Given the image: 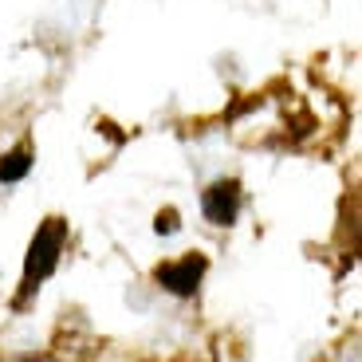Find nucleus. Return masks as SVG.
<instances>
[{"instance_id": "3", "label": "nucleus", "mask_w": 362, "mask_h": 362, "mask_svg": "<svg viewBox=\"0 0 362 362\" xmlns=\"http://www.w3.org/2000/svg\"><path fill=\"white\" fill-rule=\"evenodd\" d=\"M240 205H245V189L236 177H217L201 189V217L217 228H233L240 217Z\"/></svg>"}, {"instance_id": "2", "label": "nucleus", "mask_w": 362, "mask_h": 362, "mask_svg": "<svg viewBox=\"0 0 362 362\" xmlns=\"http://www.w3.org/2000/svg\"><path fill=\"white\" fill-rule=\"evenodd\" d=\"M205 272H209V256L205 252H185V256H177V260L158 264L154 284L162 291H170V296H177V299H193L201 291Z\"/></svg>"}, {"instance_id": "1", "label": "nucleus", "mask_w": 362, "mask_h": 362, "mask_svg": "<svg viewBox=\"0 0 362 362\" xmlns=\"http://www.w3.org/2000/svg\"><path fill=\"white\" fill-rule=\"evenodd\" d=\"M67 248V221L64 217H47L44 225L36 228L32 245H28L24 256V276H20V291H16V308H24L28 299L44 288V280L59 268Z\"/></svg>"}, {"instance_id": "5", "label": "nucleus", "mask_w": 362, "mask_h": 362, "mask_svg": "<svg viewBox=\"0 0 362 362\" xmlns=\"http://www.w3.org/2000/svg\"><path fill=\"white\" fill-rule=\"evenodd\" d=\"M177 228H181V221H177V209H170V205H165L162 213L154 217V233H158V236H173Z\"/></svg>"}, {"instance_id": "4", "label": "nucleus", "mask_w": 362, "mask_h": 362, "mask_svg": "<svg viewBox=\"0 0 362 362\" xmlns=\"http://www.w3.org/2000/svg\"><path fill=\"white\" fill-rule=\"evenodd\" d=\"M32 165H36V150H32V142H20L16 150H8V154L0 158V185H12V181H24L28 173H32Z\"/></svg>"}]
</instances>
